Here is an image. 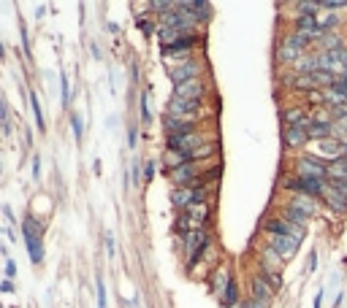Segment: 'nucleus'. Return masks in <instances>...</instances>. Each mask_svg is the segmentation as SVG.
<instances>
[{"mask_svg": "<svg viewBox=\"0 0 347 308\" xmlns=\"http://www.w3.org/2000/svg\"><path fill=\"white\" fill-rule=\"evenodd\" d=\"M236 303H239V287H236V281H231V284H228V289L223 292V306L233 308Z\"/></svg>", "mask_w": 347, "mask_h": 308, "instance_id": "obj_28", "label": "nucleus"}, {"mask_svg": "<svg viewBox=\"0 0 347 308\" xmlns=\"http://www.w3.org/2000/svg\"><path fill=\"white\" fill-rule=\"evenodd\" d=\"M195 173H198V165L195 163H185L182 168H177V170H168V176H171V181L174 184H190V181L195 179Z\"/></svg>", "mask_w": 347, "mask_h": 308, "instance_id": "obj_14", "label": "nucleus"}, {"mask_svg": "<svg viewBox=\"0 0 347 308\" xmlns=\"http://www.w3.org/2000/svg\"><path fill=\"white\" fill-rule=\"evenodd\" d=\"M231 270L228 267H220V270H214V292H217L220 297H223V292L228 289V284H231Z\"/></svg>", "mask_w": 347, "mask_h": 308, "instance_id": "obj_24", "label": "nucleus"}, {"mask_svg": "<svg viewBox=\"0 0 347 308\" xmlns=\"http://www.w3.org/2000/svg\"><path fill=\"white\" fill-rule=\"evenodd\" d=\"M315 267H318V254L312 251V254H309V262H306V270H315Z\"/></svg>", "mask_w": 347, "mask_h": 308, "instance_id": "obj_40", "label": "nucleus"}, {"mask_svg": "<svg viewBox=\"0 0 347 308\" xmlns=\"http://www.w3.org/2000/svg\"><path fill=\"white\" fill-rule=\"evenodd\" d=\"M320 8L336 11V8H347V3H345V0H323V3H320Z\"/></svg>", "mask_w": 347, "mask_h": 308, "instance_id": "obj_34", "label": "nucleus"}, {"mask_svg": "<svg viewBox=\"0 0 347 308\" xmlns=\"http://www.w3.org/2000/svg\"><path fill=\"white\" fill-rule=\"evenodd\" d=\"M204 198H206V189H204V186H198V184L179 186V189H174V195H171L174 205L182 208V211H187L190 205H195V203H204Z\"/></svg>", "mask_w": 347, "mask_h": 308, "instance_id": "obj_5", "label": "nucleus"}, {"mask_svg": "<svg viewBox=\"0 0 347 308\" xmlns=\"http://www.w3.org/2000/svg\"><path fill=\"white\" fill-rule=\"evenodd\" d=\"M30 105H33V114H36V127L41 130H46V124H44V111H41V103H38V95L36 92H30Z\"/></svg>", "mask_w": 347, "mask_h": 308, "instance_id": "obj_27", "label": "nucleus"}, {"mask_svg": "<svg viewBox=\"0 0 347 308\" xmlns=\"http://www.w3.org/2000/svg\"><path fill=\"white\" fill-rule=\"evenodd\" d=\"M0 170H3V165H0Z\"/></svg>", "mask_w": 347, "mask_h": 308, "instance_id": "obj_47", "label": "nucleus"}, {"mask_svg": "<svg viewBox=\"0 0 347 308\" xmlns=\"http://www.w3.org/2000/svg\"><path fill=\"white\" fill-rule=\"evenodd\" d=\"M179 6L187 8L195 19H209V17H212V6L204 3V0H187V3H179Z\"/></svg>", "mask_w": 347, "mask_h": 308, "instance_id": "obj_17", "label": "nucleus"}, {"mask_svg": "<svg viewBox=\"0 0 347 308\" xmlns=\"http://www.w3.org/2000/svg\"><path fill=\"white\" fill-rule=\"evenodd\" d=\"M141 117H144V122H152V111H149V92H141Z\"/></svg>", "mask_w": 347, "mask_h": 308, "instance_id": "obj_33", "label": "nucleus"}, {"mask_svg": "<svg viewBox=\"0 0 347 308\" xmlns=\"http://www.w3.org/2000/svg\"><path fill=\"white\" fill-rule=\"evenodd\" d=\"M198 108H201V100H182V98H174V100L168 103V117L182 119V117H187V114H195Z\"/></svg>", "mask_w": 347, "mask_h": 308, "instance_id": "obj_9", "label": "nucleus"}, {"mask_svg": "<svg viewBox=\"0 0 347 308\" xmlns=\"http://www.w3.org/2000/svg\"><path fill=\"white\" fill-rule=\"evenodd\" d=\"M106 251H109V257H114V235H112V230L106 233Z\"/></svg>", "mask_w": 347, "mask_h": 308, "instance_id": "obj_37", "label": "nucleus"}, {"mask_svg": "<svg viewBox=\"0 0 347 308\" xmlns=\"http://www.w3.org/2000/svg\"><path fill=\"white\" fill-rule=\"evenodd\" d=\"M22 238H24V244H27L30 260L38 265V262L44 260V227L38 225V219L27 216V219L22 222Z\"/></svg>", "mask_w": 347, "mask_h": 308, "instance_id": "obj_1", "label": "nucleus"}, {"mask_svg": "<svg viewBox=\"0 0 347 308\" xmlns=\"http://www.w3.org/2000/svg\"><path fill=\"white\" fill-rule=\"evenodd\" d=\"M293 87L304 89V92H315L320 84H318V79H315V73H299V76H293Z\"/></svg>", "mask_w": 347, "mask_h": 308, "instance_id": "obj_22", "label": "nucleus"}, {"mask_svg": "<svg viewBox=\"0 0 347 308\" xmlns=\"http://www.w3.org/2000/svg\"><path fill=\"white\" fill-rule=\"evenodd\" d=\"M95 287H98V308H106V284H103V279H95Z\"/></svg>", "mask_w": 347, "mask_h": 308, "instance_id": "obj_32", "label": "nucleus"}, {"mask_svg": "<svg viewBox=\"0 0 347 308\" xmlns=\"http://www.w3.org/2000/svg\"><path fill=\"white\" fill-rule=\"evenodd\" d=\"M63 82H60V98H63V105H68L71 103V82H68V76H60Z\"/></svg>", "mask_w": 347, "mask_h": 308, "instance_id": "obj_30", "label": "nucleus"}, {"mask_svg": "<svg viewBox=\"0 0 347 308\" xmlns=\"http://www.w3.org/2000/svg\"><path fill=\"white\" fill-rule=\"evenodd\" d=\"M320 306H323V292H318V295H315V306H312V308H320Z\"/></svg>", "mask_w": 347, "mask_h": 308, "instance_id": "obj_44", "label": "nucleus"}, {"mask_svg": "<svg viewBox=\"0 0 347 308\" xmlns=\"http://www.w3.org/2000/svg\"><path fill=\"white\" fill-rule=\"evenodd\" d=\"M33 176H36V179H38V176H41V160H33Z\"/></svg>", "mask_w": 347, "mask_h": 308, "instance_id": "obj_42", "label": "nucleus"}, {"mask_svg": "<svg viewBox=\"0 0 347 308\" xmlns=\"http://www.w3.org/2000/svg\"><path fill=\"white\" fill-rule=\"evenodd\" d=\"M71 127H73V135L82 138V117H79V114H73V117H71Z\"/></svg>", "mask_w": 347, "mask_h": 308, "instance_id": "obj_35", "label": "nucleus"}, {"mask_svg": "<svg viewBox=\"0 0 347 308\" xmlns=\"http://www.w3.org/2000/svg\"><path fill=\"white\" fill-rule=\"evenodd\" d=\"M6 276H8V279H14V276H17V265H14V260L6 262Z\"/></svg>", "mask_w": 347, "mask_h": 308, "instance_id": "obj_39", "label": "nucleus"}, {"mask_svg": "<svg viewBox=\"0 0 347 308\" xmlns=\"http://www.w3.org/2000/svg\"><path fill=\"white\" fill-rule=\"evenodd\" d=\"M336 133H347V114L336 117Z\"/></svg>", "mask_w": 347, "mask_h": 308, "instance_id": "obj_36", "label": "nucleus"}, {"mask_svg": "<svg viewBox=\"0 0 347 308\" xmlns=\"http://www.w3.org/2000/svg\"><path fill=\"white\" fill-rule=\"evenodd\" d=\"M282 184H285V189L306 195V198H323V192H325V184L320 179H299V176H288Z\"/></svg>", "mask_w": 347, "mask_h": 308, "instance_id": "obj_2", "label": "nucleus"}, {"mask_svg": "<svg viewBox=\"0 0 347 308\" xmlns=\"http://www.w3.org/2000/svg\"><path fill=\"white\" fill-rule=\"evenodd\" d=\"M320 46H323V52H342L345 41L336 33H325V35H320Z\"/></svg>", "mask_w": 347, "mask_h": 308, "instance_id": "obj_23", "label": "nucleus"}, {"mask_svg": "<svg viewBox=\"0 0 347 308\" xmlns=\"http://www.w3.org/2000/svg\"><path fill=\"white\" fill-rule=\"evenodd\" d=\"M323 200L328 203V208H334V211H347V198L342 195L339 189H336L334 184H331V186H325V192H323Z\"/></svg>", "mask_w": 347, "mask_h": 308, "instance_id": "obj_15", "label": "nucleus"}, {"mask_svg": "<svg viewBox=\"0 0 347 308\" xmlns=\"http://www.w3.org/2000/svg\"><path fill=\"white\" fill-rule=\"evenodd\" d=\"M139 27H141V33H147V35L152 33V24H149L147 19H139Z\"/></svg>", "mask_w": 347, "mask_h": 308, "instance_id": "obj_41", "label": "nucleus"}, {"mask_svg": "<svg viewBox=\"0 0 347 308\" xmlns=\"http://www.w3.org/2000/svg\"><path fill=\"white\" fill-rule=\"evenodd\" d=\"M174 92H177V98H182V100H201V95H204V82L195 79V82L179 84V87H174Z\"/></svg>", "mask_w": 347, "mask_h": 308, "instance_id": "obj_11", "label": "nucleus"}, {"mask_svg": "<svg viewBox=\"0 0 347 308\" xmlns=\"http://www.w3.org/2000/svg\"><path fill=\"white\" fill-rule=\"evenodd\" d=\"M318 35H312V33H301V30H296V33H290V35H285V41L282 43H288V46H293V49H299V52H304L306 46H309L312 41H315Z\"/></svg>", "mask_w": 347, "mask_h": 308, "instance_id": "obj_16", "label": "nucleus"}, {"mask_svg": "<svg viewBox=\"0 0 347 308\" xmlns=\"http://www.w3.org/2000/svg\"><path fill=\"white\" fill-rule=\"evenodd\" d=\"M3 54H6V46H3V43H0V57H3Z\"/></svg>", "mask_w": 347, "mask_h": 308, "instance_id": "obj_46", "label": "nucleus"}, {"mask_svg": "<svg viewBox=\"0 0 347 308\" xmlns=\"http://www.w3.org/2000/svg\"><path fill=\"white\" fill-rule=\"evenodd\" d=\"M165 130H168V135H190V133H193V124L185 122V119L168 117V119H165Z\"/></svg>", "mask_w": 347, "mask_h": 308, "instance_id": "obj_21", "label": "nucleus"}, {"mask_svg": "<svg viewBox=\"0 0 347 308\" xmlns=\"http://www.w3.org/2000/svg\"><path fill=\"white\" fill-rule=\"evenodd\" d=\"M260 279L269 281V284L274 287V289H279V287H282V279L277 276V270H269V267H260Z\"/></svg>", "mask_w": 347, "mask_h": 308, "instance_id": "obj_29", "label": "nucleus"}, {"mask_svg": "<svg viewBox=\"0 0 347 308\" xmlns=\"http://www.w3.org/2000/svg\"><path fill=\"white\" fill-rule=\"evenodd\" d=\"M293 205H296V208H301L306 216H312L315 211H318V205H315V198H306V195H299V198L293 200Z\"/></svg>", "mask_w": 347, "mask_h": 308, "instance_id": "obj_26", "label": "nucleus"}, {"mask_svg": "<svg viewBox=\"0 0 347 308\" xmlns=\"http://www.w3.org/2000/svg\"><path fill=\"white\" fill-rule=\"evenodd\" d=\"M282 219H288L290 225H296V227H304L306 222H309V216H306L301 208H296L293 203H288V205L282 208Z\"/></svg>", "mask_w": 347, "mask_h": 308, "instance_id": "obj_19", "label": "nucleus"}, {"mask_svg": "<svg viewBox=\"0 0 347 308\" xmlns=\"http://www.w3.org/2000/svg\"><path fill=\"white\" fill-rule=\"evenodd\" d=\"M306 135H309V138H331V135H336V127L331 122H323V119H309V122H306Z\"/></svg>", "mask_w": 347, "mask_h": 308, "instance_id": "obj_10", "label": "nucleus"}, {"mask_svg": "<svg viewBox=\"0 0 347 308\" xmlns=\"http://www.w3.org/2000/svg\"><path fill=\"white\" fill-rule=\"evenodd\" d=\"M269 244L271 249L277 251L279 257H293L299 251V238H290V235H269Z\"/></svg>", "mask_w": 347, "mask_h": 308, "instance_id": "obj_8", "label": "nucleus"}, {"mask_svg": "<svg viewBox=\"0 0 347 308\" xmlns=\"http://www.w3.org/2000/svg\"><path fill=\"white\" fill-rule=\"evenodd\" d=\"M266 233L269 235H290V238H304V227L290 225L288 219H269L266 222Z\"/></svg>", "mask_w": 347, "mask_h": 308, "instance_id": "obj_6", "label": "nucleus"}, {"mask_svg": "<svg viewBox=\"0 0 347 308\" xmlns=\"http://www.w3.org/2000/svg\"><path fill=\"white\" fill-rule=\"evenodd\" d=\"M282 141H285V146H288V149H299V146H304L306 141H309V135H306V130L299 124V127H285Z\"/></svg>", "mask_w": 347, "mask_h": 308, "instance_id": "obj_12", "label": "nucleus"}, {"mask_svg": "<svg viewBox=\"0 0 347 308\" xmlns=\"http://www.w3.org/2000/svg\"><path fill=\"white\" fill-rule=\"evenodd\" d=\"M301 54H304V52H299V49L288 46V43H279V52H277V57H279V62H299Z\"/></svg>", "mask_w": 347, "mask_h": 308, "instance_id": "obj_25", "label": "nucleus"}, {"mask_svg": "<svg viewBox=\"0 0 347 308\" xmlns=\"http://www.w3.org/2000/svg\"><path fill=\"white\" fill-rule=\"evenodd\" d=\"M198 73H201V65L195 62V60H190V62H185V65H179V68L171 70V84H174V87H179V84L195 82V79H198Z\"/></svg>", "mask_w": 347, "mask_h": 308, "instance_id": "obj_7", "label": "nucleus"}, {"mask_svg": "<svg viewBox=\"0 0 347 308\" xmlns=\"http://www.w3.org/2000/svg\"><path fill=\"white\" fill-rule=\"evenodd\" d=\"M296 176H299V179L325 181L328 179V163H323V160H318V157H301L299 163H296Z\"/></svg>", "mask_w": 347, "mask_h": 308, "instance_id": "obj_4", "label": "nucleus"}, {"mask_svg": "<svg viewBox=\"0 0 347 308\" xmlns=\"http://www.w3.org/2000/svg\"><path fill=\"white\" fill-rule=\"evenodd\" d=\"M128 144L136 146V127H133V124H130V130H128Z\"/></svg>", "mask_w": 347, "mask_h": 308, "instance_id": "obj_43", "label": "nucleus"}, {"mask_svg": "<svg viewBox=\"0 0 347 308\" xmlns=\"http://www.w3.org/2000/svg\"><path fill=\"white\" fill-rule=\"evenodd\" d=\"M152 176H155V165L152 163H144V179L152 181Z\"/></svg>", "mask_w": 347, "mask_h": 308, "instance_id": "obj_38", "label": "nucleus"}, {"mask_svg": "<svg viewBox=\"0 0 347 308\" xmlns=\"http://www.w3.org/2000/svg\"><path fill=\"white\" fill-rule=\"evenodd\" d=\"M244 308H266V306H263V303H258V300H250Z\"/></svg>", "mask_w": 347, "mask_h": 308, "instance_id": "obj_45", "label": "nucleus"}, {"mask_svg": "<svg viewBox=\"0 0 347 308\" xmlns=\"http://www.w3.org/2000/svg\"><path fill=\"white\" fill-rule=\"evenodd\" d=\"M206 246H209V238H206V230L204 227H198V230H193V233L185 235V251H187V267H193L195 262L204 257Z\"/></svg>", "mask_w": 347, "mask_h": 308, "instance_id": "obj_3", "label": "nucleus"}, {"mask_svg": "<svg viewBox=\"0 0 347 308\" xmlns=\"http://www.w3.org/2000/svg\"><path fill=\"white\" fill-rule=\"evenodd\" d=\"M296 30H301V33H312L320 38V24H318V17L315 14H301L299 19H296Z\"/></svg>", "mask_w": 347, "mask_h": 308, "instance_id": "obj_18", "label": "nucleus"}, {"mask_svg": "<svg viewBox=\"0 0 347 308\" xmlns=\"http://www.w3.org/2000/svg\"><path fill=\"white\" fill-rule=\"evenodd\" d=\"M271 297H274V287L269 284V281H263L260 276H255L253 279V300H258V303H271Z\"/></svg>", "mask_w": 347, "mask_h": 308, "instance_id": "obj_13", "label": "nucleus"}, {"mask_svg": "<svg viewBox=\"0 0 347 308\" xmlns=\"http://www.w3.org/2000/svg\"><path fill=\"white\" fill-rule=\"evenodd\" d=\"M149 8H152V11H158V14H168V11H174V8H177V3H165V0H155V3H149Z\"/></svg>", "mask_w": 347, "mask_h": 308, "instance_id": "obj_31", "label": "nucleus"}, {"mask_svg": "<svg viewBox=\"0 0 347 308\" xmlns=\"http://www.w3.org/2000/svg\"><path fill=\"white\" fill-rule=\"evenodd\" d=\"M163 163L168 165V170H177V168H182L185 163H193V157H190V154H182V151L168 149L165 151V157H163Z\"/></svg>", "mask_w": 347, "mask_h": 308, "instance_id": "obj_20", "label": "nucleus"}]
</instances>
